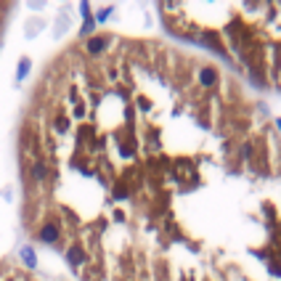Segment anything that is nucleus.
Returning a JSON list of instances; mask_svg holds the SVG:
<instances>
[{
    "label": "nucleus",
    "instance_id": "nucleus-1",
    "mask_svg": "<svg viewBox=\"0 0 281 281\" xmlns=\"http://www.w3.org/2000/svg\"><path fill=\"white\" fill-rule=\"evenodd\" d=\"M56 239H59V226H56V223H45V226L40 228V241L53 244Z\"/></svg>",
    "mask_w": 281,
    "mask_h": 281
},
{
    "label": "nucleus",
    "instance_id": "nucleus-2",
    "mask_svg": "<svg viewBox=\"0 0 281 281\" xmlns=\"http://www.w3.org/2000/svg\"><path fill=\"white\" fill-rule=\"evenodd\" d=\"M80 11H82V16H85V22H82V30H80V35L85 37V35H90V32H93V27H96V19L90 16V6H88V3H82V6H80Z\"/></svg>",
    "mask_w": 281,
    "mask_h": 281
},
{
    "label": "nucleus",
    "instance_id": "nucleus-3",
    "mask_svg": "<svg viewBox=\"0 0 281 281\" xmlns=\"http://www.w3.org/2000/svg\"><path fill=\"white\" fill-rule=\"evenodd\" d=\"M67 260H69V265H72V268H80L82 263H85V255H82V249H80V247H72V249L67 252Z\"/></svg>",
    "mask_w": 281,
    "mask_h": 281
},
{
    "label": "nucleus",
    "instance_id": "nucleus-4",
    "mask_svg": "<svg viewBox=\"0 0 281 281\" xmlns=\"http://www.w3.org/2000/svg\"><path fill=\"white\" fill-rule=\"evenodd\" d=\"M199 80H202L204 88H212L215 82H218V74H215V69H202L199 72Z\"/></svg>",
    "mask_w": 281,
    "mask_h": 281
},
{
    "label": "nucleus",
    "instance_id": "nucleus-5",
    "mask_svg": "<svg viewBox=\"0 0 281 281\" xmlns=\"http://www.w3.org/2000/svg\"><path fill=\"white\" fill-rule=\"evenodd\" d=\"M104 48H106V40H104V37H90V43H88V51H90L93 56H96V53H101Z\"/></svg>",
    "mask_w": 281,
    "mask_h": 281
},
{
    "label": "nucleus",
    "instance_id": "nucleus-6",
    "mask_svg": "<svg viewBox=\"0 0 281 281\" xmlns=\"http://www.w3.org/2000/svg\"><path fill=\"white\" fill-rule=\"evenodd\" d=\"M19 255H22V260H24V263L30 265V268H35V265H37V260H35V252H32V247H22V249H19Z\"/></svg>",
    "mask_w": 281,
    "mask_h": 281
},
{
    "label": "nucleus",
    "instance_id": "nucleus-7",
    "mask_svg": "<svg viewBox=\"0 0 281 281\" xmlns=\"http://www.w3.org/2000/svg\"><path fill=\"white\" fill-rule=\"evenodd\" d=\"M27 74H30V59H22V61H19V69H16V80L22 82Z\"/></svg>",
    "mask_w": 281,
    "mask_h": 281
},
{
    "label": "nucleus",
    "instance_id": "nucleus-8",
    "mask_svg": "<svg viewBox=\"0 0 281 281\" xmlns=\"http://www.w3.org/2000/svg\"><path fill=\"white\" fill-rule=\"evenodd\" d=\"M67 27H69V16L64 14L59 19V24H56V30H53V37H61V32H67Z\"/></svg>",
    "mask_w": 281,
    "mask_h": 281
},
{
    "label": "nucleus",
    "instance_id": "nucleus-9",
    "mask_svg": "<svg viewBox=\"0 0 281 281\" xmlns=\"http://www.w3.org/2000/svg\"><path fill=\"white\" fill-rule=\"evenodd\" d=\"M45 175H48V167H45L43 162H37V165H35V170H32V178H35V181H43Z\"/></svg>",
    "mask_w": 281,
    "mask_h": 281
},
{
    "label": "nucleus",
    "instance_id": "nucleus-10",
    "mask_svg": "<svg viewBox=\"0 0 281 281\" xmlns=\"http://www.w3.org/2000/svg\"><path fill=\"white\" fill-rule=\"evenodd\" d=\"M109 14H111L109 8H104V11H98V14H96V24H104L106 19H109Z\"/></svg>",
    "mask_w": 281,
    "mask_h": 281
},
{
    "label": "nucleus",
    "instance_id": "nucleus-11",
    "mask_svg": "<svg viewBox=\"0 0 281 281\" xmlns=\"http://www.w3.org/2000/svg\"><path fill=\"white\" fill-rule=\"evenodd\" d=\"M276 125H278V130H281V119H278V122H276Z\"/></svg>",
    "mask_w": 281,
    "mask_h": 281
}]
</instances>
